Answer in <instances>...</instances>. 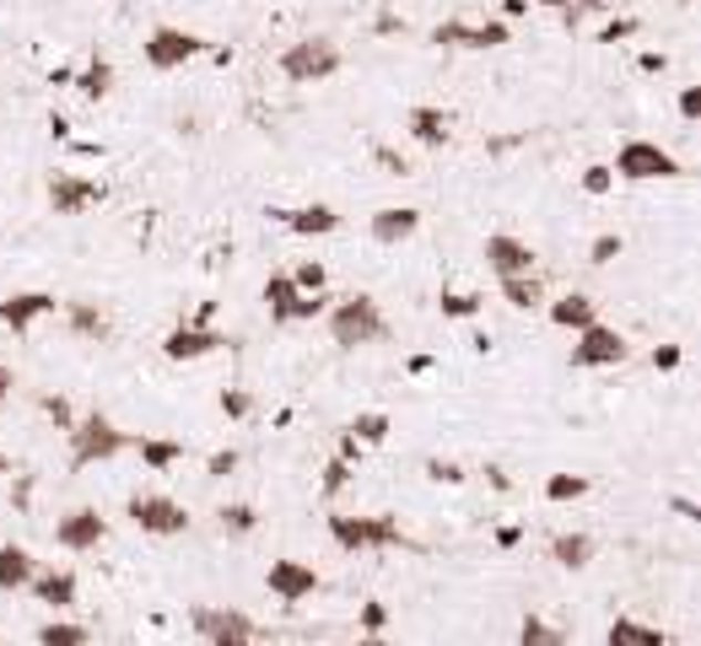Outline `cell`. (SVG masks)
Instances as JSON below:
<instances>
[{
	"mask_svg": "<svg viewBox=\"0 0 701 646\" xmlns=\"http://www.w3.org/2000/svg\"><path fill=\"white\" fill-rule=\"evenodd\" d=\"M227 345V334L221 329H210V323H178V329H167L163 334V356L167 362H206Z\"/></svg>",
	"mask_w": 701,
	"mask_h": 646,
	"instance_id": "cell-9",
	"label": "cell"
},
{
	"mask_svg": "<svg viewBox=\"0 0 701 646\" xmlns=\"http://www.w3.org/2000/svg\"><path fill=\"white\" fill-rule=\"evenodd\" d=\"M346 485H351V463H346V458H340V452H334L330 463H324V496H340V490H346Z\"/></svg>",
	"mask_w": 701,
	"mask_h": 646,
	"instance_id": "cell-37",
	"label": "cell"
},
{
	"mask_svg": "<svg viewBox=\"0 0 701 646\" xmlns=\"http://www.w3.org/2000/svg\"><path fill=\"white\" fill-rule=\"evenodd\" d=\"M221 415H227V420H244V415H254V394H244V388H227V394H221Z\"/></svg>",
	"mask_w": 701,
	"mask_h": 646,
	"instance_id": "cell-38",
	"label": "cell"
},
{
	"mask_svg": "<svg viewBox=\"0 0 701 646\" xmlns=\"http://www.w3.org/2000/svg\"><path fill=\"white\" fill-rule=\"evenodd\" d=\"M507 39H513L507 22H481V28H470V22H437L432 28V43L437 49H502Z\"/></svg>",
	"mask_w": 701,
	"mask_h": 646,
	"instance_id": "cell-13",
	"label": "cell"
},
{
	"mask_svg": "<svg viewBox=\"0 0 701 646\" xmlns=\"http://www.w3.org/2000/svg\"><path fill=\"white\" fill-rule=\"evenodd\" d=\"M216 523H221V533H227V539H248V533L259 528V512H254L248 501H227V507L216 512Z\"/></svg>",
	"mask_w": 701,
	"mask_h": 646,
	"instance_id": "cell-29",
	"label": "cell"
},
{
	"mask_svg": "<svg viewBox=\"0 0 701 646\" xmlns=\"http://www.w3.org/2000/svg\"><path fill=\"white\" fill-rule=\"evenodd\" d=\"M291 281H297V291H324L330 275H324V264H319V259H302V264L291 270Z\"/></svg>",
	"mask_w": 701,
	"mask_h": 646,
	"instance_id": "cell-36",
	"label": "cell"
},
{
	"mask_svg": "<svg viewBox=\"0 0 701 646\" xmlns=\"http://www.w3.org/2000/svg\"><path fill=\"white\" fill-rule=\"evenodd\" d=\"M71 463L76 469H92V463H114L120 452H130V437H124L120 426L109 420V415H86V420H71Z\"/></svg>",
	"mask_w": 701,
	"mask_h": 646,
	"instance_id": "cell-2",
	"label": "cell"
},
{
	"mask_svg": "<svg viewBox=\"0 0 701 646\" xmlns=\"http://www.w3.org/2000/svg\"><path fill=\"white\" fill-rule=\"evenodd\" d=\"M631 28H637V22H610V28H605V33H599V39H605V43H616V39H626V33H631Z\"/></svg>",
	"mask_w": 701,
	"mask_h": 646,
	"instance_id": "cell-49",
	"label": "cell"
},
{
	"mask_svg": "<svg viewBox=\"0 0 701 646\" xmlns=\"http://www.w3.org/2000/svg\"><path fill=\"white\" fill-rule=\"evenodd\" d=\"M65 323H71V334L76 340H109V313L97 308V302H86V296H76V302H65Z\"/></svg>",
	"mask_w": 701,
	"mask_h": 646,
	"instance_id": "cell-21",
	"label": "cell"
},
{
	"mask_svg": "<svg viewBox=\"0 0 701 646\" xmlns=\"http://www.w3.org/2000/svg\"><path fill=\"white\" fill-rule=\"evenodd\" d=\"M481 253H486V270H492L496 281H502V275H529L535 259H539L535 248H529L524 238H513V232H492Z\"/></svg>",
	"mask_w": 701,
	"mask_h": 646,
	"instance_id": "cell-14",
	"label": "cell"
},
{
	"mask_svg": "<svg viewBox=\"0 0 701 646\" xmlns=\"http://www.w3.org/2000/svg\"><path fill=\"white\" fill-rule=\"evenodd\" d=\"M680 362H685V351H680V345H663V351H653V366H659V372H674Z\"/></svg>",
	"mask_w": 701,
	"mask_h": 646,
	"instance_id": "cell-46",
	"label": "cell"
},
{
	"mask_svg": "<svg viewBox=\"0 0 701 646\" xmlns=\"http://www.w3.org/2000/svg\"><path fill=\"white\" fill-rule=\"evenodd\" d=\"M297 281L291 275H270L265 281V308H270V323H291V308H297Z\"/></svg>",
	"mask_w": 701,
	"mask_h": 646,
	"instance_id": "cell-28",
	"label": "cell"
},
{
	"mask_svg": "<svg viewBox=\"0 0 701 646\" xmlns=\"http://www.w3.org/2000/svg\"><path fill=\"white\" fill-rule=\"evenodd\" d=\"M394 544H400V523L378 512V518H372V550H394Z\"/></svg>",
	"mask_w": 701,
	"mask_h": 646,
	"instance_id": "cell-39",
	"label": "cell"
},
{
	"mask_svg": "<svg viewBox=\"0 0 701 646\" xmlns=\"http://www.w3.org/2000/svg\"><path fill=\"white\" fill-rule=\"evenodd\" d=\"M330 539L346 550V555H368L372 550V518H346V512H334Z\"/></svg>",
	"mask_w": 701,
	"mask_h": 646,
	"instance_id": "cell-23",
	"label": "cell"
},
{
	"mask_svg": "<svg viewBox=\"0 0 701 646\" xmlns=\"http://www.w3.org/2000/svg\"><path fill=\"white\" fill-rule=\"evenodd\" d=\"M287 232H297V238H334L346 221H340V210L334 205H297V210H270Z\"/></svg>",
	"mask_w": 701,
	"mask_h": 646,
	"instance_id": "cell-16",
	"label": "cell"
},
{
	"mask_svg": "<svg viewBox=\"0 0 701 646\" xmlns=\"http://www.w3.org/2000/svg\"><path fill=\"white\" fill-rule=\"evenodd\" d=\"M588 475H550L545 480V501H556V507H567V501H583L588 496Z\"/></svg>",
	"mask_w": 701,
	"mask_h": 646,
	"instance_id": "cell-32",
	"label": "cell"
},
{
	"mask_svg": "<svg viewBox=\"0 0 701 646\" xmlns=\"http://www.w3.org/2000/svg\"><path fill=\"white\" fill-rule=\"evenodd\" d=\"M680 119L685 124L701 119V86H685V92H680Z\"/></svg>",
	"mask_w": 701,
	"mask_h": 646,
	"instance_id": "cell-44",
	"label": "cell"
},
{
	"mask_svg": "<svg viewBox=\"0 0 701 646\" xmlns=\"http://www.w3.org/2000/svg\"><path fill=\"white\" fill-rule=\"evenodd\" d=\"M189 631L206 646H248L259 636V625L248 619L244 608H221V604H195L189 608Z\"/></svg>",
	"mask_w": 701,
	"mask_h": 646,
	"instance_id": "cell-5",
	"label": "cell"
},
{
	"mask_svg": "<svg viewBox=\"0 0 701 646\" xmlns=\"http://www.w3.org/2000/svg\"><path fill=\"white\" fill-rule=\"evenodd\" d=\"M437 313H443V319H475V313H481V296H475V291H443V296H437Z\"/></svg>",
	"mask_w": 701,
	"mask_h": 646,
	"instance_id": "cell-34",
	"label": "cell"
},
{
	"mask_svg": "<svg viewBox=\"0 0 701 646\" xmlns=\"http://www.w3.org/2000/svg\"><path fill=\"white\" fill-rule=\"evenodd\" d=\"M610 184H616V173H610L605 162H594V167L583 173V189H588V195H610Z\"/></svg>",
	"mask_w": 701,
	"mask_h": 646,
	"instance_id": "cell-41",
	"label": "cell"
},
{
	"mask_svg": "<svg viewBox=\"0 0 701 646\" xmlns=\"http://www.w3.org/2000/svg\"><path fill=\"white\" fill-rule=\"evenodd\" d=\"M378 162H383V167H389V173H400V178H405V173H411V167H405V162L394 157V152H378Z\"/></svg>",
	"mask_w": 701,
	"mask_h": 646,
	"instance_id": "cell-51",
	"label": "cell"
},
{
	"mask_svg": "<svg viewBox=\"0 0 701 646\" xmlns=\"http://www.w3.org/2000/svg\"><path fill=\"white\" fill-rule=\"evenodd\" d=\"M265 587H270V598H281V604H302V598H313L324 582H319V571L308 561L281 555V561H270V571H265Z\"/></svg>",
	"mask_w": 701,
	"mask_h": 646,
	"instance_id": "cell-10",
	"label": "cell"
},
{
	"mask_svg": "<svg viewBox=\"0 0 701 646\" xmlns=\"http://www.w3.org/2000/svg\"><path fill=\"white\" fill-rule=\"evenodd\" d=\"M324 329H330V340L340 351H362V345H378L389 334V319H383V308L372 302L368 291H351V296L324 308Z\"/></svg>",
	"mask_w": 701,
	"mask_h": 646,
	"instance_id": "cell-1",
	"label": "cell"
},
{
	"mask_svg": "<svg viewBox=\"0 0 701 646\" xmlns=\"http://www.w3.org/2000/svg\"><path fill=\"white\" fill-rule=\"evenodd\" d=\"M502 296H507V308L529 313V308L545 302V281H539L535 270H529V275H502Z\"/></svg>",
	"mask_w": 701,
	"mask_h": 646,
	"instance_id": "cell-27",
	"label": "cell"
},
{
	"mask_svg": "<svg viewBox=\"0 0 701 646\" xmlns=\"http://www.w3.org/2000/svg\"><path fill=\"white\" fill-rule=\"evenodd\" d=\"M594 319H599V302H594L588 291H567L561 302H550V323H556V329H573V334H578L583 323H594Z\"/></svg>",
	"mask_w": 701,
	"mask_h": 646,
	"instance_id": "cell-22",
	"label": "cell"
},
{
	"mask_svg": "<svg viewBox=\"0 0 701 646\" xmlns=\"http://www.w3.org/2000/svg\"><path fill=\"white\" fill-rule=\"evenodd\" d=\"M383 625H389V608L378 604V598H372V604H362V631H368V636H378Z\"/></svg>",
	"mask_w": 701,
	"mask_h": 646,
	"instance_id": "cell-43",
	"label": "cell"
},
{
	"mask_svg": "<svg viewBox=\"0 0 701 646\" xmlns=\"http://www.w3.org/2000/svg\"><path fill=\"white\" fill-rule=\"evenodd\" d=\"M92 205H103V184H92L82 173H54L49 178V210L54 216H82Z\"/></svg>",
	"mask_w": 701,
	"mask_h": 646,
	"instance_id": "cell-12",
	"label": "cell"
},
{
	"mask_svg": "<svg viewBox=\"0 0 701 646\" xmlns=\"http://www.w3.org/2000/svg\"><path fill=\"white\" fill-rule=\"evenodd\" d=\"M43 415H49V420H54L60 431H71V420H76V415H71V404H65V399H43Z\"/></svg>",
	"mask_w": 701,
	"mask_h": 646,
	"instance_id": "cell-45",
	"label": "cell"
},
{
	"mask_svg": "<svg viewBox=\"0 0 701 646\" xmlns=\"http://www.w3.org/2000/svg\"><path fill=\"white\" fill-rule=\"evenodd\" d=\"M210 43L200 39V33H189V28H152V39H146V65H152V71H184V65H189V60H200V54H206Z\"/></svg>",
	"mask_w": 701,
	"mask_h": 646,
	"instance_id": "cell-8",
	"label": "cell"
},
{
	"mask_svg": "<svg viewBox=\"0 0 701 646\" xmlns=\"http://www.w3.org/2000/svg\"><path fill=\"white\" fill-rule=\"evenodd\" d=\"M426 475H432V480H449V485L464 480V475H458V463H426Z\"/></svg>",
	"mask_w": 701,
	"mask_h": 646,
	"instance_id": "cell-47",
	"label": "cell"
},
{
	"mask_svg": "<svg viewBox=\"0 0 701 646\" xmlns=\"http://www.w3.org/2000/svg\"><path fill=\"white\" fill-rule=\"evenodd\" d=\"M76 92H82L86 103H103V97L114 92V60H109V54H92L86 71L76 76Z\"/></svg>",
	"mask_w": 701,
	"mask_h": 646,
	"instance_id": "cell-25",
	"label": "cell"
},
{
	"mask_svg": "<svg viewBox=\"0 0 701 646\" xmlns=\"http://www.w3.org/2000/svg\"><path fill=\"white\" fill-rule=\"evenodd\" d=\"M0 475H11V458H6V452H0Z\"/></svg>",
	"mask_w": 701,
	"mask_h": 646,
	"instance_id": "cell-53",
	"label": "cell"
},
{
	"mask_svg": "<svg viewBox=\"0 0 701 646\" xmlns=\"http://www.w3.org/2000/svg\"><path fill=\"white\" fill-rule=\"evenodd\" d=\"M550 561L561 565V571H583V565L594 561V539L588 533H556L550 539Z\"/></svg>",
	"mask_w": 701,
	"mask_h": 646,
	"instance_id": "cell-26",
	"label": "cell"
},
{
	"mask_svg": "<svg viewBox=\"0 0 701 646\" xmlns=\"http://www.w3.org/2000/svg\"><path fill=\"white\" fill-rule=\"evenodd\" d=\"M372 242H383V248H400V242H411L421 232V210L415 205H383V210H372L368 221Z\"/></svg>",
	"mask_w": 701,
	"mask_h": 646,
	"instance_id": "cell-17",
	"label": "cell"
},
{
	"mask_svg": "<svg viewBox=\"0 0 701 646\" xmlns=\"http://www.w3.org/2000/svg\"><path fill=\"white\" fill-rule=\"evenodd\" d=\"M620 248H626V242H620L616 232H605V238H594V248H588V259H594V264H616V259H620Z\"/></svg>",
	"mask_w": 701,
	"mask_h": 646,
	"instance_id": "cell-40",
	"label": "cell"
},
{
	"mask_svg": "<svg viewBox=\"0 0 701 646\" xmlns=\"http://www.w3.org/2000/svg\"><path fill=\"white\" fill-rule=\"evenodd\" d=\"M518 642H524V646H561L567 636H561L556 625H545V619H535V614H529V619L518 625Z\"/></svg>",
	"mask_w": 701,
	"mask_h": 646,
	"instance_id": "cell-35",
	"label": "cell"
},
{
	"mask_svg": "<svg viewBox=\"0 0 701 646\" xmlns=\"http://www.w3.org/2000/svg\"><path fill=\"white\" fill-rule=\"evenodd\" d=\"M334 452H340V458H346V463H357V458H362V442H357V437H351V431H346V437H340V447H334Z\"/></svg>",
	"mask_w": 701,
	"mask_h": 646,
	"instance_id": "cell-48",
	"label": "cell"
},
{
	"mask_svg": "<svg viewBox=\"0 0 701 646\" xmlns=\"http://www.w3.org/2000/svg\"><path fill=\"white\" fill-rule=\"evenodd\" d=\"M340 71V43L324 39V33H313V39H297L281 49V76L291 86H319V81H330Z\"/></svg>",
	"mask_w": 701,
	"mask_h": 646,
	"instance_id": "cell-3",
	"label": "cell"
},
{
	"mask_svg": "<svg viewBox=\"0 0 701 646\" xmlns=\"http://www.w3.org/2000/svg\"><path fill=\"white\" fill-rule=\"evenodd\" d=\"M124 518L141 528V533H152V539H178V533H189V512L163 496V490H146V496H130V507H124Z\"/></svg>",
	"mask_w": 701,
	"mask_h": 646,
	"instance_id": "cell-6",
	"label": "cell"
},
{
	"mask_svg": "<svg viewBox=\"0 0 701 646\" xmlns=\"http://www.w3.org/2000/svg\"><path fill=\"white\" fill-rule=\"evenodd\" d=\"M680 6H691V0H680Z\"/></svg>",
	"mask_w": 701,
	"mask_h": 646,
	"instance_id": "cell-54",
	"label": "cell"
},
{
	"mask_svg": "<svg viewBox=\"0 0 701 646\" xmlns=\"http://www.w3.org/2000/svg\"><path fill=\"white\" fill-rule=\"evenodd\" d=\"M529 6H545V11H561V6H573V0H529Z\"/></svg>",
	"mask_w": 701,
	"mask_h": 646,
	"instance_id": "cell-52",
	"label": "cell"
},
{
	"mask_svg": "<svg viewBox=\"0 0 701 646\" xmlns=\"http://www.w3.org/2000/svg\"><path fill=\"white\" fill-rule=\"evenodd\" d=\"M610 642H642V646H663L669 642V636H663L659 625H642V619H616V625H610Z\"/></svg>",
	"mask_w": 701,
	"mask_h": 646,
	"instance_id": "cell-33",
	"label": "cell"
},
{
	"mask_svg": "<svg viewBox=\"0 0 701 646\" xmlns=\"http://www.w3.org/2000/svg\"><path fill=\"white\" fill-rule=\"evenodd\" d=\"M616 178L626 184H669V178H685V167L674 152H663L659 140H626L616 152V167H610Z\"/></svg>",
	"mask_w": 701,
	"mask_h": 646,
	"instance_id": "cell-4",
	"label": "cell"
},
{
	"mask_svg": "<svg viewBox=\"0 0 701 646\" xmlns=\"http://www.w3.org/2000/svg\"><path fill=\"white\" fill-rule=\"evenodd\" d=\"M86 642H92V631L86 625H71V619L39 625V646H86Z\"/></svg>",
	"mask_w": 701,
	"mask_h": 646,
	"instance_id": "cell-31",
	"label": "cell"
},
{
	"mask_svg": "<svg viewBox=\"0 0 701 646\" xmlns=\"http://www.w3.org/2000/svg\"><path fill=\"white\" fill-rule=\"evenodd\" d=\"M11 388H17V377H11V366L0 362V404L11 399Z\"/></svg>",
	"mask_w": 701,
	"mask_h": 646,
	"instance_id": "cell-50",
	"label": "cell"
},
{
	"mask_svg": "<svg viewBox=\"0 0 701 646\" xmlns=\"http://www.w3.org/2000/svg\"><path fill=\"white\" fill-rule=\"evenodd\" d=\"M54 308H60V302H54L49 291H11V296L0 302V323H6L11 334H33V323H43Z\"/></svg>",
	"mask_w": 701,
	"mask_h": 646,
	"instance_id": "cell-15",
	"label": "cell"
},
{
	"mask_svg": "<svg viewBox=\"0 0 701 646\" xmlns=\"http://www.w3.org/2000/svg\"><path fill=\"white\" fill-rule=\"evenodd\" d=\"M631 356V340L620 334L616 323H583L578 329V345H573V366L578 372H599V366H620Z\"/></svg>",
	"mask_w": 701,
	"mask_h": 646,
	"instance_id": "cell-7",
	"label": "cell"
},
{
	"mask_svg": "<svg viewBox=\"0 0 701 646\" xmlns=\"http://www.w3.org/2000/svg\"><path fill=\"white\" fill-rule=\"evenodd\" d=\"M33 598L39 604H49V608H71L76 604V576L71 571H33Z\"/></svg>",
	"mask_w": 701,
	"mask_h": 646,
	"instance_id": "cell-20",
	"label": "cell"
},
{
	"mask_svg": "<svg viewBox=\"0 0 701 646\" xmlns=\"http://www.w3.org/2000/svg\"><path fill=\"white\" fill-rule=\"evenodd\" d=\"M33 571H39V561L28 544H0V593H22L33 582Z\"/></svg>",
	"mask_w": 701,
	"mask_h": 646,
	"instance_id": "cell-19",
	"label": "cell"
},
{
	"mask_svg": "<svg viewBox=\"0 0 701 646\" xmlns=\"http://www.w3.org/2000/svg\"><path fill=\"white\" fill-rule=\"evenodd\" d=\"M103 539H109V523H103L97 507H76V512H65V518L54 523V544L71 550V555H92Z\"/></svg>",
	"mask_w": 701,
	"mask_h": 646,
	"instance_id": "cell-11",
	"label": "cell"
},
{
	"mask_svg": "<svg viewBox=\"0 0 701 646\" xmlns=\"http://www.w3.org/2000/svg\"><path fill=\"white\" fill-rule=\"evenodd\" d=\"M233 469H238V452H233V447H227V452H210V463H206L210 480H227Z\"/></svg>",
	"mask_w": 701,
	"mask_h": 646,
	"instance_id": "cell-42",
	"label": "cell"
},
{
	"mask_svg": "<svg viewBox=\"0 0 701 646\" xmlns=\"http://www.w3.org/2000/svg\"><path fill=\"white\" fill-rule=\"evenodd\" d=\"M130 447L141 452V463H146L152 475H167V469H173V463H184V452H189V447L173 442V437H141V442H130Z\"/></svg>",
	"mask_w": 701,
	"mask_h": 646,
	"instance_id": "cell-24",
	"label": "cell"
},
{
	"mask_svg": "<svg viewBox=\"0 0 701 646\" xmlns=\"http://www.w3.org/2000/svg\"><path fill=\"white\" fill-rule=\"evenodd\" d=\"M346 431H351L362 447H383L389 442V415H383V409H368V415H357Z\"/></svg>",
	"mask_w": 701,
	"mask_h": 646,
	"instance_id": "cell-30",
	"label": "cell"
},
{
	"mask_svg": "<svg viewBox=\"0 0 701 646\" xmlns=\"http://www.w3.org/2000/svg\"><path fill=\"white\" fill-rule=\"evenodd\" d=\"M405 129H411L415 146H426V152H443V146L454 140V119H449L437 103H415L411 114H405Z\"/></svg>",
	"mask_w": 701,
	"mask_h": 646,
	"instance_id": "cell-18",
	"label": "cell"
}]
</instances>
